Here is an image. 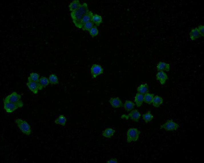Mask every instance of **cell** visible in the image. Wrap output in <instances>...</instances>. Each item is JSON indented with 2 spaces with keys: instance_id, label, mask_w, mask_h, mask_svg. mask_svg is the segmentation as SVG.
I'll use <instances>...</instances> for the list:
<instances>
[{
  "instance_id": "cell-1",
  "label": "cell",
  "mask_w": 204,
  "mask_h": 163,
  "mask_svg": "<svg viewBox=\"0 0 204 163\" xmlns=\"http://www.w3.org/2000/svg\"><path fill=\"white\" fill-rule=\"evenodd\" d=\"M89 11L88 4L85 2L81 3L75 11L71 12V16L73 22L77 28H80V21L83 16Z\"/></svg>"
},
{
  "instance_id": "cell-2",
  "label": "cell",
  "mask_w": 204,
  "mask_h": 163,
  "mask_svg": "<svg viewBox=\"0 0 204 163\" xmlns=\"http://www.w3.org/2000/svg\"><path fill=\"white\" fill-rule=\"evenodd\" d=\"M15 123L23 133L27 135H30L32 133L31 126L27 122L21 119L15 120Z\"/></svg>"
},
{
  "instance_id": "cell-3",
  "label": "cell",
  "mask_w": 204,
  "mask_h": 163,
  "mask_svg": "<svg viewBox=\"0 0 204 163\" xmlns=\"http://www.w3.org/2000/svg\"><path fill=\"white\" fill-rule=\"evenodd\" d=\"M23 106H24V104L21 100L16 103L3 101V107L4 110L6 112L8 113L13 112L18 108H22Z\"/></svg>"
},
{
  "instance_id": "cell-4",
  "label": "cell",
  "mask_w": 204,
  "mask_h": 163,
  "mask_svg": "<svg viewBox=\"0 0 204 163\" xmlns=\"http://www.w3.org/2000/svg\"><path fill=\"white\" fill-rule=\"evenodd\" d=\"M140 134L141 132L137 128H130L127 132V142L130 143L132 141H137Z\"/></svg>"
},
{
  "instance_id": "cell-5",
  "label": "cell",
  "mask_w": 204,
  "mask_h": 163,
  "mask_svg": "<svg viewBox=\"0 0 204 163\" xmlns=\"http://www.w3.org/2000/svg\"><path fill=\"white\" fill-rule=\"evenodd\" d=\"M26 85L29 90L35 94H37L39 90H42L43 88L39 82L37 83L32 81L29 77L28 78V82Z\"/></svg>"
},
{
  "instance_id": "cell-6",
  "label": "cell",
  "mask_w": 204,
  "mask_h": 163,
  "mask_svg": "<svg viewBox=\"0 0 204 163\" xmlns=\"http://www.w3.org/2000/svg\"><path fill=\"white\" fill-rule=\"evenodd\" d=\"M179 125L172 120H168L164 124L161 125V129H164L166 131H173L179 128Z\"/></svg>"
},
{
  "instance_id": "cell-7",
  "label": "cell",
  "mask_w": 204,
  "mask_h": 163,
  "mask_svg": "<svg viewBox=\"0 0 204 163\" xmlns=\"http://www.w3.org/2000/svg\"><path fill=\"white\" fill-rule=\"evenodd\" d=\"M141 116L140 113L139 112L138 110H132L128 115L126 114H123L121 116L122 119H125L126 120L130 119L136 122H137L140 119Z\"/></svg>"
},
{
  "instance_id": "cell-8",
  "label": "cell",
  "mask_w": 204,
  "mask_h": 163,
  "mask_svg": "<svg viewBox=\"0 0 204 163\" xmlns=\"http://www.w3.org/2000/svg\"><path fill=\"white\" fill-rule=\"evenodd\" d=\"M103 69L99 64H94L91 68V73L93 79L96 78L98 76L103 74Z\"/></svg>"
},
{
  "instance_id": "cell-9",
  "label": "cell",
  "mask_w": 204,
  "mask_h": 163,
  "mask_svg": "<svg viewBox=\"0 0 204 163\" xmlns=\"http://www.w3.org/2000/svg\"><path fill=\"white\" fill-rule=\"evenodd\" d=\"M21 94H18L17 92L14 91L11 94H9L4 99L3 101L10 102L16 103L21 100Z\"/></svg>"
},
{
  "instance_id": "cell-10",
  "label": "cell",
  "mask_w": 204,
  "mask_h": 163,
  "mask_svg": "<svg viewBox=\"0 0 204 163\" xmlns=\"http://www.w3.org/2000/svg\"><path fill=\"white\" fill-rule=\"evenodd\" d=\"M109 102L115 108H119L123 106L122 101L118 97L111 98L109 100Z\"/></svg>"
},
{
  "instance_id": "cell-11",
  "label": "cell",
  "mask_w": 204,
  "mask_h": 163,
  "mask_svg": "<svg viewBox=\"0 0 204 163\" xmlns=\"http://www.w3.org/2000/svg\"><path fill=\"white\" fill-rule=\"evenodd\" d=\"M157 79L159 81L160 83L163 85L168 79V76L166 73L164 71H159L156 76Z\"/></svg>"
},
{
  "instance_id": "cell-12",
  "label": "cell",
  "mask_w": 204,
  "mask_h": 163,
  "mask_svg": "<svg viewBox=\"0 0 204 163\" xmlns=\"http://www.w3.org/2000/svg\"><path fill=\"white\" fill-rule=\"evenodd\" d=\"M93 12L91 11H89L88 12L86 13L85 15L82 18L81 21H80V29H82L83 25L86 23L91 21L92 19L93 15Z\"/></svg>"
},
{
  "instance_id": "cell-13",
  "label": "cell",
  "mask_w": 204,
  "mask_h": 163,
  "mask_svg": "<svg viewBox=\"0 0 204 163\" xmlns=\"http://www.w3.org/2000/svg\"><path fill=\"white\" fill-rule=\"evenodd\" d=\"M157 69L159 71L169 72L171 69V66L169 64L163 62H160L157 64Z\"/></svg>"
},
{
  "instance_id": "cell-14",
  "label": "cell",
  "mask_w": 204,
  "mask_h": 163,
  "mask_svg": "<svg viewBox=\"0 0 204 163\" xmlns=\"http://www.w3.org/2000/svg\"><path fill=\"white\" fill-rule=\"evenodd\" d=\"M189 38L192 41L195 40L201 37L197 27L191 29L189 33Z\"/></svg>"
},
{
  "instance_id": "cell-15",
  "label": "cell",
  "mask_w": 204,
  "mask_h": 163,
  "mask_svg": "<svg viewBox=\"0 0 204 163\" xmlns=\"http://www.w3.org/2000/svg\"><path fill=\"white\" fill-rule=\"evenodd\" d=\"M144 101V95L139 92L137 93L135 97V102L137 107H140Z\"/></svg>"
},
{
  "instance_id": "cell-16",
  "label": "cell",
  "mask_w": 204,
  "mask_h": 163,
  "mask_svg": "<svg viewBox=\"0 0 204 163\" xmlns=\"http://www.w3.org/2000/svg\"><path fill=\"white\" fill-rule=\"evenodd\" d=\"M137 90L139 93L144 95L149 92V86L147 83L142 84L138 87Z\"/></svg>"
},
{
  "instance_id": "cell-17",
  "label": "cell",
  "mask_w": 204,
  "mask_h": 163,
  "mask_svg": "<svg viewBox=\"0 0 204 163\" xmlns=\"http://www.w3.org/2000/svg\"><path fill=\"white\" fill-rule=\"evenodd\" d=\"M81 3L79 0H74L70 3L69 8L71 12H74L81 5Z\"/></svg>"
},
{
  "instance_id": "cell-18",
  "label": "cell",
  "mask_w": 204,
  "mask_h": 163,
  "mask_svg": "<svg viewBox=\"0 0 204 163\" xmlns=\"http://www.w3.org/2000/svg\"><path fill=\"white\" fill-rule=\"evenodd\" d=\"M93 23L97 26H99L103 21V18L101 16L97 14H94L93 15L92 19Z\"/></svg>"
},
{
  "instance_id": "cell-19",
  "label": "cell",
  "mask_w": 204,
  "mask_h": 163,
  "mask_svg": "<svg viewBox=\"0 0 204 163\" xmlns=\"http://www.w3.org/2000/svg\"><path fill=\"white\" fill-rule=\"evenodd\" d=\"M67 121V119L65 116L63 114H61L55 119V122L56 124H59L62 126H65Z\"/></svg>"
},
{
  "instance_id": "cell-20",
  "label": "cell",
  "mask_w": 204,
  "mask_h": 163,
  "mask_svg": "<svg viewBox=\"0 0 204 163\" xmlns=\"http://www.w3.org/2000/svg\"><path fill=\"white\" fill-rule=\"evenodd\" d=\"M163 100L162 97L158 96H154L153 99V105L155 107H159L163 103Z\"/></svg>"
},
{
  "instance_id": "cell-21",
  "label": "cell",
  "mask_w": 204,
  "mask_h": 163,
  "mask_svg": "<svg viewBox=\"0 0 204 163\" xmlns=\"http://www.w3.org/2000/svg\"><path fill=\"white\" fill-rule=\"evenodd\" d=\"M135 104L133 102L130 100H127L125 101L123 106L125 110L127 112H129L133 110Z\"/></svg>"
},
{
  "instance_id": "cell-22",
  "label": "cell",
  "mask_w": 204,
  "mask_h": 163,
  "mask_svg": "<svg viewBox=\"0 0 204 163\" xmlns=\"http://www.w3.org/2000/svg\"><path fill=\"white\" fill-rule=\"evenodd\" d=\"M115 130L112 128L105 129L103 132V135L104 137L107 138H111L114 135Z\"/></svg>"
},
{
  "instance_id": "cell-23",
  "label": "cell",
  "mask_w": 204,
  "mask_h": 163,
  "mask_svg": "<svg viewBox=\"0 0 204 163\" xmlns=\"http://www.w3.org/2000/svg\"><path fill=\"white\" fill-rule=\"evenodd\" d=\"M155 95L149 92L147 93L144 95V100L145 103L148 104H151L153 102V99Z\"/></svg>"
},
{
  "instance_id": "cell-24",
  "label": "cell",
  "mask_w": 204,
  "mask_h": 163,
  "mask_svg": "<svg viewBox=\"0 0 204 163\" xmlns=\"http://www.w3.org/2000/svg\"><path fill=\"white\" fill-rule=\"evenodd\" d=\"M142 117L145 122L147 123L151 121L153 118V116L151 111H148L147 112L143 114Z\"/></svg>"
},
{
  "instance_id": "cell-25",
  "label": "cell",
  "mask_w": 204,
  "mask_h": 163,
  "mask_svg": "<svg viewBox=\"0 0 204 163\" xmlns=\"http://www.w3.org/2000/svg\"><path fill=\"white\" fill-rule=\"evenodd\" d=\"M50 83L51 85H56L59 83V79L58 76L55 74L50 75L49 78Z\"/></svg>"
},
{
  "instance_id": "cell-26",
  "label": "cell",
  "mask_w": 204,
  "mask_h": 163,
  "mask_svg": "<svg viewBox=\"0 0 204 163\" xmlns=\"http://www.w3.org/2000/svg\"><path fill=\"white\" fill-rule=\"evenodd\" d=\"M39 83L43 87L45 88L49 85L50 82L49 79L45 77H41L40 79Z\"/></svg>"
},
{
  "instance_id": "cell-27",
  "label": "cell",
  "mask_w": 204,
  "mask_h": 163,
  "mask_svg": "<svg viewBox=\"0 0 204 163\" xmlns=\"http://www.w3.org/2000/svg\"><path fill=\"white\" fill-rule=\"evenodd\" d=\"M94 24L92 21L86 23L82 27V29L83 31H89L94 26Z\"/></svg>"
},
{
  "instance_id": "cell-28",
  "label": "cell",
  "mask_w": 204,
  "mask_h": 163,
  "mask_svg": "<svg viewBox=\"0 0 204 163\" xmlns=\"http://www.w3.org/2000/svg\"><path fill=\"white\" fill-rule=\"evenodd\" d=\"M29 78L33 81L39 83L40 81V75L36 73H32L30 74Z\"/></svg>"
},
{
  "instance_id": "cell-29",
  "label": "cell",
  "mask_w": 204,
  "mask_h": 163,
  "mask_svg": "<svg viewBox=\"0 0 204 163\" xmlns=\"http://www.w3.org/2000/svg\"><path fill=\"white\" fill-rule=\"evenodd\" d=\"M89 33L91 36L92 37H95L99 33V31L98 29L97 26L94 25L89 30Z\"/></svg>"
},
{
  "instance_id": "cell-30",
  "label": "cell",
  "mask_w": 204,
  "mask_h": 163,
  "mask_svg": "<svg viewBox=\"0 0 204 163\" xmlns=\"http://www.w3.org/2000/svg\"><path fill=\"white\" fill-rule=\"evenodd\" d=\"M197 28L199 31L201 36L203 37L204 36V25L203 24L199 25L197 27Z\"/></svg>"
},
{
  "instance_id": "cell-31",
  "label": "cell",
  "mask_w": 204,
  "mask_h": 163,
  "mask_svg": "<svg viewBox=\"0 0 204 163\" xmlns=\"http://www.w3.org/2000/svg\"><path fill=\"white\" fill-rule=\"evenodd\" d=\"M107 163H118L117 160L116 158H112L107 162Z\"/></svg>"
}]
</instances>
